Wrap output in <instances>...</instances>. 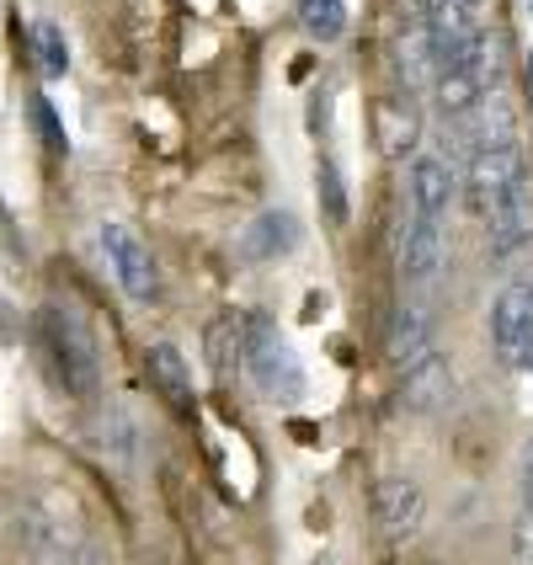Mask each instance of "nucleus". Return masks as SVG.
<instances>
[{
    "label": "nucleus",
    "mask_w": 533,
    "mask_h": 565,
    "mask_svg": "<svg viewBox=\"0 0 533 565\" xmlns=\"http://www.w3.org/2000/svg\"><path fill=\"white\" fill-rule=\"evenodd\" d=\"M43 342L54 352V369H60L64 390L92 401L102 390V358H96V331L92 320L75 310V305H43Z\"/></svg>",
    "instance_id": "1"
},
{
    "label": "nucleus",
    "mask_w": 533,
    "mask_h": 565,
    "mask_svg": "<svg viewBox=\"0 0 533 565\" xmlns=\"http://www.w3.org/2000/svg\"><path fill=\"white\" fill-rule=\"evenodd\" d=\"M241 363H246V374L256 379L262 395H273V401H299L305 395V369H299L294 347L283 342V331L273 326L267 310H252L241 320Z\"/></svg>",
    "instance_id": "2"
},
{
    "label": "nucleus",
    "mask_w": 533,
    "mask_h": 565,
    "mask_svg": "<svg viewBox=\"0 0 533 565\" xmlns=\"http://www.w3.org/2000/svg\"><path fill=\"white\" fill-rule=\"evenodd\" d=\"M102 252H107V262H113V273H118V282L128 288V299H156V256H150V246L128 230V224H102Z\"/></svg>",
    "instance_id": "3"
},
{
    "label": "nucleus",
    "mask_w": 533,
    "mask_h": 565,
    "mask_svg": "<svg viewBox=\"0 0 533 565\" xmlns=\"http://www.w3.org/2000/svg\"><path fill=\"white\" fill-rule=\"evenodd\" d=\"M486 235H491V252L497 256H512L533 235V182L523 171H518L502 188V198L486 209Z\"/></svg>",
    "instance_id": "4"
},
{
    "label": "nucleus",
    "mask_w": 533,
    "mask_h": 565,
    "mask_svg": "<svg viewBox=\"0 0 533 565\" xmlns=\"http://www.w3.org/2000/svg\"><path fill=\"white\" fill-rule=\"evenodd\" d=\"M422 512H427V497H422V486L416 480H406V475H390V480H379L374 491V518L379 529H384V539H411L416 529H422Z\"/></svg>",
    "instance_id": "5"
},
{
    "label": "nucleus",
    "mask_w": 533,
    "mask_h": 565,
    "mask_svg": "<svg viewBox=\"0 0 533 565\" xmlns=\"http://www.w3.org/2000/svg\"><path fill=\"white\" fill-rule=\"evenodd\" d=\"M443 256H448V241H443L438 214H416L411 209L406 230H401V273L411 282H427V278H438Z\"/></svg>",
    "instance_id": "6"
},
{
    "label": "nucleus",
    "mask_w": 533,
    "mask_h": 565,
    "mask_svg": "<svg viewBox=\"0 0 533 565\" xmlns=\"http://www.w3.org/2000/svg\"><path fill=\"white\" fill-rule=\"evenodd\" d=\"M523 171V160H518V145H480L470 156V192H475V209L486 214L497 198H502V188Z\"/></svg>",
    "instance_id": "7"
},
{
    "label": "nucleus",
    "mask_w": 533,
    "mask_h": 565,
    "mask_svg": "<svg viewBox=\"0 0 533 565\" xmlns=\"http://www.w3.org/2000/svg\"><path fill=\"white\" fill-rule=\"evenodd\" d=\"M401 401L411 411H443L454 401V374L438 352H422L416 363H406V384H401Z\"/></svg>",
    "instance_id": "8"
},
{
    "label": "nucleus",
    "mask_w": 533,
    "mask_h": 565,
    "mask_svg": "<svg viewBox=\"0 0 533 565\" xmlns=\"http://www.w3.org/2000/svg\"><path fill=\"white\" fill-rule=\"evenodd\" d=\"M448 198H454V166L443 156H422L411 166V209H416V214H438L443 220Z\"/></svg>",
    "instance_id": "9"
},
{
    "label": "nucleus",
    "mask_w": 533,
    "mask_h": 565,
    "mask_svg": "<svg viewBox=\"0 0 533 565\" xmlns=\"http://www.w3.org/2000/svg\"><path fill=\"white\" fill-rule=\"evenodd\" d=\"M491 331H497V352H502V363H518V358H523V331H529V288H523V282H512L502 299H497V310H491Z\"/></svg>",
    "instance_id": "10"
},
{
    "label": "nucleus",
    "mask_w": 533,
    "mask_h": 565,
    "mask_svg": "<svg viewBox=\"0 0 533 565\" xmlns=\"http://www.w3.org/2000/svg\"><path fill=\"white\" fill-rule=\"evenodd\" d=\"M145 369H150V384H156L160 395L171 401L177 411L192 406V379H188V363H182V352L171 342H156L145 352Z\"/></svg>",
    "instance_id": "11"
},
{
    "label": "nucleus",
    "mask_w": 533,
    "mask_h": 565,
    "mask_svg": "<svg viewBox=\"0 0 533 565\" xmlns=\"http://www.w3.org/2000/svg\"><path fill=\"white\" fill-rule=\"evenodd\" d=\"M299 246V224L294 214H262V220L246 230V241H241V252L252 256V262H273V256L294 252Z\"/></svg>",
    "instance_id": "12"
},
{
    "label": "nucleus",
    "mask_w": 533,
    "mask_h": 565,
    "mask_svg": "<svg viewBox=\"0 0 533 565\" xmlns=\"http://www.w3.org/2000/svg\"><path fill=\"white\" fill-rule=\"evenodd\" d=\"M384 352H390V363H395V369H406V363H416L422 352H433L427 315L416 310V305H401V310H395V326H390V342H384Z\"/></svg>",
    "instance_id": "13"
},
{
    "label": "nucleus",
    "mask_w": 533,
    "mask_h": 565,
    "mask_svg": "<svg viewBox=\"0 0 533 565\" xmlns=\"http://www.w3.org/2000/svg\"><path fill=\"white\" fill-rule=\"evenodd\" d=\"M416 107L401 102V96H390L384 107H379V139H384V156H406L416 150Z\"/></svg>",
    "instance_id": "14"
},
{
    "label": "nucleus",
    "mask_w": 533,
    "mask_h": 565,
    "mask_svg": "<svg viewBox=\"0 0 533 565\" xmlns=\"http://www.w3.org/2000/svg\"><path fill=\"white\" fill-rule=\"evenodd\" d=\"M299 28L310 32L315 43H337L347 32V6L342 0H299Z\"/></svg>",
    "instance_id": "15"
},
{
    "label": "nucleus",
    "mask_w": 533,
    "mask_h": 565,
    "mask_svg": "<svg viewBox=\"0 0 533 565\" xmlns=\"http://www.w3.org/2000/svg\"><path fill=\"white\" fill-rule=\"evenodd\" d=\"M38 64H43V75H64L70 70V43H64V32L54 22H38Z\"/></svg>",
    "instance_id": "16"
},
{
    "label": "nucleus",
    "mask_w": 533,
    "mask_h": 565,
    "mask_svg": "<svg viewBox=\"0 0 533 565\" xmlns=\"http://www.w3.org/2000/svg\"><path fill=\"white\" fill-rule=\"evenodd\" d=\"M209 352H214V369L230 374V352L241 358V320H235V315H220V320L209 326Z\"/></svg>",
    "instance_id": "17"
},
{
    "label": "nucleus",
    "mask_w": 533,
    "mask_h": 565,
    "mask_svg": "<svg viewBox=\"0 0 533 565\" xmlns=\"http://www.w3.org/2000/svg\"><path fill=\"white\" fill-rule=\"evenodd\" d=\"M315 182H320V209H326V224H347V192H342V177H337V166H331V160H320Z\"/></svg>",
    "instance_id": "18"
},
{
    "label": "nucleus",
    "mask_w": 533,
    "mask_h": 565,
    "mask_svg": "<svg viewBox=\"0 0 533 565\" xmlns=\"http://www.w3.org/2000/svg\"><path fill=\"white\" fill-rule=\"evenodd\" d=\"M32 124H38V134H43V145H49L54 156H64V150H70V139H64V124L54 118L49 96H32Z\"/></svg>",
    "instance_id": "19"
},
{
    "label": "nucleus",
    "mask_w": 533,
    "mask_h": 565,
    "mask_svg": "<svg viewBox=\"0 0 533 565\" xmlns=\"http://www.w3.org/2000/svg\"><path fill=\"white\" fill-rule=\"evenodd\" d=\"M512 550L533 561V507H523V518H518V539H512Z\"/></svg>",
    "instance_id": "20"
},
{
    "label": "nucleus",
    "mask_w": 533,
    "mask_h": 565,
    "mask_svg": "<svg viewBox=\"0 0 533 565\" xmlns=\"http://www.w3.org/2000/svg\"><path fill=\"white\" fill-rule=\"evenodd\" d=\"M326 118H331V96L320 92V96H315V113H310V124H315V134H320V128H326Z\"/></svg>",
    "instance_id": "21"
},
{
    "label": "nucleus",
    "mask_w": 533,
    "mask_h": 565,
    "mask_svg": "<svg viewBox=\"0 0 533 565\" xmlns=\"http://www.w3.org/2000/svg\"><path fill=\"white\" fill-rule=\"evenodd\" d=\"M523 507H533V443H529V454H523Z\"/></svg>",
    "instance_id": "22"
},
{
    "label": "nucleus",
    "mask_w": 533,
    "mask_h": 565,
    "mask_svg": "<svg viewBox=\"0 0 533 565\" xmlns=\"http://www.w3.org/2000/svg\"><path fill=\"white\" fill-rule=\"evenodd\" d=\"M518 363L533 369V288H529V331H523V358H518Z\"/></svg>",
    "instance_id": "23"
},
{
    "label": "nucleus",
    "mask_w": 533,
    "mask_h": 565,
    "mask_svg": "<svg viewBox=\"0 0 533 565\" xmlns=\"http://www.w3.org/2000/svg\"><path fill=\"white\" fill-rule=\"evenodd\" d=\"M427 11H433V0H406V17H411V22H427Z\"/></svg>",
    "instance_id": "24"
},
{
    "label": "nucleus",
    "mask_w": 533,
    "mask_h": 565,
    "mask_svg": "<svg viewBox=\"0 0 533 565\" xmlns=\"http://www.w3.org/2000/svg\"><path fill=\"white\" fill-rule=\"evenodd\" d=\"M529 92H533V54H529Z\"/></svg>",
    "instance_id": "25"
},
{
    "label": "nucleus",
    "mask_w": 533,
    "mask_h": 565,
    "mask_svg": "<svg viewBox=\"0 0 533 565\" xmlns=\"http://www.w3.org/2000/svg\"><path fill=\"white\" fill-rule=\"evenodd\" d=\"M465 6H480V0H465Z\"/></svg>",
    "instance_id": "26"
}]
</instances>
